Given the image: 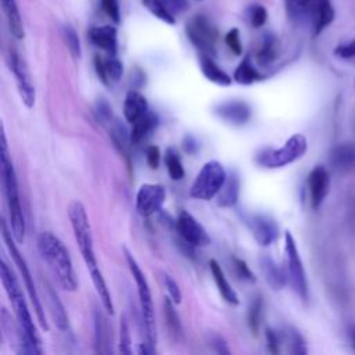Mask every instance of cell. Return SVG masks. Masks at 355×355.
Listing matches in <instances>:
<instances>
[{"instance_id": "obj_1", "label": "cell", "mask_w": 355, "mask_h": 355, "mask_svg": "<svg viewBox=\"0 0 355 355\" xmlns=\"http://www.w3.org/2000/svg\"><path fill=\"white\" fill-rule=\"evenodd\" d=\"M37 250L58 286L65 291H75L78 287L76 273L69 251L61 239L51 232H43L37 237Z\"/></svg>"}, {"instance_id": "obj_2", "label": "cell", "mask_w": 355, "mask_h": 355, "mask_svg": "<svg viewBox=\"0 0 355 355\" xmlns=\"http://www.w3.org/2000/svg\"><path fill=\"white\" fill-rule=\"evenodd\" d=\"M0 277L3 287L10 298V302L12 305L17 322L19 327L24 331L25 341H26V354H42V341L36 329V324L33 323L28 302L25 300V295L19 287V283L11 270V268L7 265L4 259H1L0 263Z\"/></svg>"}, {"instance_id": "obj_3", "label": "cell", "mask_w": 355, "mask_h": 355, "mask_svg": "<svg viewBox=\"0 0 355 355\" xmlns=\"http://www.w3.org/2000/svg\"><path fill=\"white\" fill-rule=\"evenodd\" d=\"M1 150H0V159H1V180L4 186V194L7 198V207L10 214V229L17 240V243H24L25 240V218L21 207L19 198V189L17 182L15 169L12 166V161L8 154L7 148V139L4 133V128H1Z\"/></svg>"}, {"instance_id": "obj_4", "label": "cell", "mask_w": 355, "mask_h": 355, "mask_svg": "<svg viewBox=\"0 0 355 355\" xmlns=\"http://www.w3.org/2000/svg\"><path fill=\"white\" fill-rule=\"evenodd\" d=\"M288 19L300 26H309L313 35H319L334 19V8L330 0H284Z\"/></svg>"}, {"instance_id": "obj_5", "label": "cell", "mask_w": 355, "mask_h": 355, "mask_svg": "<svg viewBox=\"0 0 355 355\" xmlns=\"http://www.w3.org/2000/svg\"><path fill=\"white\" fill-rule=\"evenodd\" d=\"M125 258L129 266V270L133 276V280L137 287V294H139V304H140V312H141V323L144 327L146 333V340L150 341L153 345L157 341V329H155V315H154V304H153V297H151V290L148 286V282L139 266L137 261L135 257L130 254L128 248H123Z\"/></svg>"}, {"instance_id": "obj_6", "label": "cell", "mask_w": 355, "mask_h": 355, "mask_svg": "<svg viewBox=\"0 0 355 355\" xmlns=\"http://www.w3.org/2000/svg\"><path fill=\"white\" fill-rule=\"evenodd\" d=\"M68 218L71 222L75 241L78 244V248L80 251V255H82L89 272L97 269L98 263H97V258H96V252H94L92 227H90L89 216H87V212H86L83 204L79 201H72L68 208Z\"/></svg>"}, {"instance_id": "obj_7", "label": "cell", "mask_w": 355, "mask_h": 355, "mask_svg": "<svg viewBox=\"0 0 355 355\" xmlns=\"http://www.w3.org/2000/svg\"><path fill=\"white\" fill-rule=\"evenodd\" d=\"M1 236H3V240L10 251V255L11 258L14 259L18 270H19V275L22 277V282L25 284V288H26V293L29 295V300L32 302V306H33V311H35V315L37 318V322L44 329V330H49V323L46 320V313H44V308L42 305V301L37 295V291H36V286H35V282H33V277L31 275V270H29V266L25 261V258L22 257V254L19 252L17 244H15V239L11 233V229L7 227V223L6 220H3L1 223Z\"/></svg>"}, {"instance_id": "obj_8", "label": "cell", "mask_w": 355, "mask_h": 355, "mask_svg": "<svg viewBox=\"0 0 355 355\" xmlns=\"http://www.w3.org/2000/svg\"><path fill=\"white\" fill-rule=\"evenodd\" d=\"M308 148L306 137L301 133L293 135L280 148H265L255 155V162L262 168H283L300 159Z\"/></svg>"}, {"instance_id": "obj_9", "label": "cell", "mask_w": 355, "mask_h": 355, "mask_svg": "<svg viewBox=\"0 0 355 355\" xmlns=\"http://www.w3.org/2000/svg\"><path fill=\"white\" fill-rule=\"evenodd\" d=\"M226 178L227 173L219 161L205 162L190 187V197L202 201L212 200L220 191Z\"/></svg>"}, {"instance_id": "obj_10", "label": "cell", "mask_w": 355, "mask_h": 355, "mask_svg": "<svg viewBox=\"0 0 355 355\" xmlns=\"http://www.w3.org/2000/svg\"><path fill=\"white\" fill-rule=\"evenodd\" d=\"M284 255H286L284 272H286L287 282L290 283L295 294L302 301H306L309 297L306 273H305L304 263L301 261L295 240L288 230L284 233Z\"/></svg>"}, {"instance_id": "obj_11", "label": "cell", "mask_w": 355, "mask_h": 355, "mask_svg": "<svg viewBox=\"0 0 355 355\" xmlns=\"http://www.w3.org/2000/svg\"><path fill=\"white\" fill-rule=\"evenodd\" d=\"M186 35L191 44L201 51V54L211 55L214 53L218 39V29L205 15L191 17L186 24Z\"/></svg>"}, {"instance_id": "obj_12", "label": "cell", "mask_w": 355, "mask_h": 355, "mask_svg": "<svg viewBox=\"0 0 355 355\" xmlns=\"http://www.w3.org/2000/svg\"><path fill=\"white\" fill-rule=\"evenodd\" d=\"M7 64L15 76L18 93H19L22 103L28 108H32L35 105L36 92H35V86L32 83L29 71H28L24 60L19 57L18 53H15L14 50H10L7 54Z\"/></svg>"}, {"instance_id": "obj_13", "label": "cell", "mask_w": 355, "mask_h": 355, "mask_svg": "<svg viewBox=\"0 0 355 355\" xmlns=\"http://www.w3.org/2000/svg\"><path fill=\"white\" fill-rule=\"evenodd\" d=\"M175 227L180 239L191 247L197 245H208L211 239L207 233V230L202 227V225L187 211H182L178 215V219L175 222Z\"/></svg>"}, {"instance_id": "obj_14", "label": "cell", "mask_w": 355, "mask_h": 355, "mask_svg": "<svg viewBox=\"0 0 355 355\" xmlns=\"http://www.w3.org/2000/svg\"><path fill=\"white\" fill-rule=\"evenodd\" d=\"M165 197L164 186L158 183H144L139 187L136 194V211L141 216H151L161 209Z\"/></svg>"}, {"instance_id": "obj_15", "label": "cell", "mask_w": 355, "mask_h": 355, "mask_svg": "<svg viewBox=\"0 0 355 355\" xmlns=\"http://www.w3.org/2000/svg\"><path fill=\"white\" fill-rule=\"evenodd\" d=\"M247 225L255 239V241L262 245L268 247L276 241L279 236V226L276 225L275 219L265 214H254L247 218Z\"/></svg>"}, {"instance_id": "obj_16", "label": "cell", "mask_w": 355, "mask_h": 355, "mask_svg": "<svg viewBox=\"0 0 355 355\" xmlns=\"http://www.w3.org/2000/svg\"><path fill=\"white\" fill-rule=\"evenodd\" d=\"M306 184H308L311 207L313 209H318L323 204L330 189V178H329L327 169L322 165H316L309 172Z\"/></svg>"}, {"instance_id": "obj_17", "label": "cell", "mask_w": 355, "mask_h": 355, "mask_svg": "<svg viewBox=\"0 0 355 355\" xmlns=\"http://www.w3.org/2000/svg\"><path fill=\"white\" fill-rule=\"evenodd\" d=\"M214 112L230 125H244L251 118V108L245 101L229 100L219 103L214 107Z\"/></svg>"}, {"instance_id": "obj_18", "label": "cell", "mask_w": 355, "mask_h": 355, "mask_svg": "<svg viewBox=\"0 0 355 355\" xmlns=\"http://www.w3.org/2000/svg\"><path fill=\"white\" fill-rule=\"evenodd\" d=\"M94 68L98 79L104 85H111L114 82H118L123 73L122 62L116 58V55H111V54H108L107 58L96 55Z\"/></svg>"}, {"instance_id": "obj_19", "label": "cell", "mask_w": 355, "mask_h": 355, "mask_svg": "<svg viewBox=\"0 0 355 355\" xmlns=\"http://www.w3.org/2000/svg\"><path fill=\"white\" fill-rule=\"evenodd\" d=\"M90 42L107 51L111 55H116V47H118V39H116V29L111 25H104V26H94L89 32Z\"/></svg>"}, {"instance_id": "obj_20", "label": "cell", "mask_w": 355, "mask_h": 355, "mask_svg": "<svg viewBox=\"0 0 355 355\" xmlns=\"http://www.w3.org/2000/svg\"><path fill=\"white\" fill-rule=\"evenodd\" d=\"M330 162L340 172H355V144L336 146L330 153Z\"/></svg>"}, {"instance_id": "obj_21", "label": "cell", "mask_w": 355, "mask_h": 355, "mask_svg": "<svg viewBox=\"0 0 355 355\" xmlns=\"http://www.w3.org/2000/svg\"><path fill=\"white\" fill-rule=\"evenodd\" d=\"M148 111V104L146 97L136 92L129 90L126 93L125 101H123V116L129 123L136 122L140 116H143Z\"/></svg>"}, {"instance_id": "obj_22", "label": "cell", "mask_w": 355, "mask_h": 355, "mask_svg": "<svg viewBox=\"0 0 355 355\" xmlns=\"http://www.w3.org/2000/svg\"><path fill=\"white\" fill-rule=\"evenodd\" d=\"M209 270H211V275L214 277V282H215V284L218 287V291L222 295V298L230 305H239V302H240L239 295L232 288L230 283L227 282V279H226V276H225V273H223V270H222V268H220V265L218 263L216 259L209 261Z\"/></svg>"}, {"instance_id": "obj_23", "label": "cell", "mask_w": 355, "mask_h": 355, "mask_svg": "<svg viewBox=\"0 0 355 355\" xmlns=\"http://www.w3.org/2000/svg\"><path fill=\"white\" fill-rule=\"evenodd\" d=\"M259 266L262 270V275L265 276V280L273 290H282L287 282L284 269L279 268L277 263L269 257L262 255L259 258Z\"/></svg>"}, {"instance_id": "obj_24", "label": "cell", "mask_w": 355, "mask_h": 355, "mask_svg": "<svg viewBox=\"0 0 355 355\" xmlns=\"http://www.w3.org/2000/svg\"><path fill=\"white\" fill-rule=\"evenodd\" d=\"M158 118L154 112L147 111L143 116H140L136 122L132 123V129L129 133V139L132 144L141 143L157 126Z\"/></svg>"}, {"instance_id": "obj_25", "label": "cell", "mask_w": 355, "mask_h": 355, "mask_svg": "<svg viewBox=\"0 0 355 355\" xmlns=\"http://www.w3.org/2000/svg\"><path fill=\"white\" fill-rule=\"evenodd\" d=\"M175 302L168 297L164 300V318L168 334L173 343H180L183 338V327L180 318L175 309Z\"/></svg>"}, {"instance_id": "obj_26", "label": "cell", "mask_w": 355, "mask_h": 355, "mask_svg": "<svg viewBox=\"0 0 355 355\" xmlns=\"http://www.w3.org/2000/svg\"><path fill=\"white\" fill-rule=\"evenodd\" d=\"M200 68L208 80H211L219 86L232 85V78L212 60L211 55H208V54L200 55Z\"/></svg>"}, {"instance_id": "obj_27", "label": "cell", "mask_w": 355, "mask_h": 355, "mask_svg": "<svg viewBox=\"0 0 355 355\" xmlns=\"http://www.w3.org/2000/svg\"><path fill=\"white\" fill-rule=\"evenodd\" d=\"M239 194H240V178L237 176V173L232 172L227 175L220 191L218 193V205L223 208L233 207L239 200Z\"/></svg>"}, {"instance_id": "obj_28", "label": "cell", "mask_w": 355, "mask_h": 355, "mask_svg": "<svg viewBox=\"0 0 355 355\" xmlns=\"http://www.w3.org/2000/svg\"><path fill=\"white\" fill-rule=\"evenodd\" d=\"M46 294H47L49 309H50V313H51V318H53L55 326H57L61 331H68V329H69L68 315H67V311H65L62 302L60 301L57 293L53 290L51 286H47Z\"/></svg>"}, {"instance_id": "obj_29", "label": "cell", "mask_w": 355, "mask_h": 355, "mask_svg": "<svg viewBox=\"0 0 355 355\" xmlns=\"http://www.w3.org/2000/svg\"><path fill=\"white\" fill-rule=\"evenodd\" d=\"M3 11L6 14V19L10 28V32L12 33L14 37L17 39H24L25 31H24V24L21 14L18 11V6L15 0H0Z\"/></svg>"}, {"instance_id": "obj_30", "label": "cell", "mask_w": 355, "mask_h": 355, "mask_svg": "<svg viewBox=\"0 0 355 355\" xmlns=\"http://www.w3.org/2000/svg\"><path fill=\"white\" fill-rule=\"evenodd\" d=\"M94 345H96V352L98 354L110 352L108 349L110 331H108L107 320L104 315L97 309L94 312Z\"/></svg>"}, {"instance_id": "obj_31", "label": "cell", "mask_w": 355, "mask_h": 355, "mask_svg": "<svg viewBox=\"0 0 355 355\" xmlns=\"http://www.w3.org/2000/svg\"><path fill=\"white\" fill-rule=\"evenodd\" d=\"M263 76L258 72V69L254 67L251 57L245 55L241 62L237 65L234 73H233V79L240 83V85H251L254 82L261 80Z\"/></svg>"}, {"instance_id": "obj_32", "label": "cell", "mask_w": 355, "mask_h": 355, "mask_svg": "<svg viewBox=\"0 0 355 355\" xmlns=\"http://www.w3.org/2000/svg\"><path fill=\"white\" fill-rule=\"evenodd\" d=\"M90 276H92V282L94 284V288L97 291V295L103 304V308L107 313H114V304H112V298H111V294H110V290L107 287V283H105V279L100 270V268L94 269V270H90Z\"/></svg>"}, {"instance_id": "obj_33", "label": "cell", "mask_w": 355, "mask_h": 355, "mask_svg": "<svg viewBox=\"0 0 355 355\" xmlns=\"http://www.w3.org/2000/svg\"><path fill=\"white\" fill-rule=\"evenodd\" d=\"M277 39L270 33L265 35L257 51V62L262 67L272 64L277 57Z\"/></svg>"}, {"instance_id": "obj_34", "label": "cell", "mask_w": 355, "mask_h": 355, "mask_svg": "<svg viewBox=\"0 0 355 355\" xmlns=\"http://www.w3.org/2000/svg\"><path fill=\"white\" fill-rule=\"evenodd\" d=\"M262 318H263V301L261 295H255L248 306V313H247V320H248V327L254 336L259 333L261 324H262Z\"/></svg>"}, {"instance_id": "obj_35", "label": "cell", "mask_w": 355, "mask_h": 355, "mask_svg": "<svg viewBox=\"0 0 355 355\" xmlns=\"http://www.w3.org/2000/svg\"><path fill=\"white\" fill-rule=\"evenodd\" d=\"M165 165H166V171L172 180L183 179L184 169L182 165V159L173 147H169L165 151Z\"/></svg>"}, {"instance_id": "obj_36", "label": "cell", "mask_w": 355, "mask_h": 355, "mask_svg": "<svg viewBox=\"0 0 355 355\" xmlns=\"http://www.w3.org/2000/svg\"><path fill=\"white\" fill-rule=\"evenodd\" d=\"M144 7L154 15L157 17L158 19L169 24V25H173L175 24V14L169 10V7L162 3L161 0H141Z\"/></svg>"}, {"instance_id": "obj_37", "label": "cell", "mask_w": 355, "mask_h": 355, "mask_svg": "<svg viewBox=\"0 0 355 355\" xmlns=\"http://www.w3.org/2000/svg\"><path fill=\"white\" fill-rule=\"evenodd\" d=\"M62 37H64V42H65L71 55L73 58H79L80 57V42H79V36H78L76 31L71 25H64L62 26Z\"/></svg>"}, {"instance_id": "obj_38", "label": "cell", "mask_w": 355, "mask_h": 355, "mask_svg": "<svg viewBox=\"0 0 355 355\" xmlns=\"http://www.w3.org/2000/svg\"><path fill=\"white\" fill-rule=\"evenodd\" d=\"M247 18L250 21V24L254 28H261L265 25L266 19H268V12L265 10L263 6L261 4H252L251 7H248L247 10Z\"/></svg>"}, {"instance_id": "obj_39", "label": "cell", "mask_w": 355, "mask_h": 355, "mask_svg": "<svg viewBox=\"0 0 355 355\" xmlns=\"http://www.w3.org/2000/svg\"><path fill=\"white\" fill-rule=\"evenodd\" d=\"M132 340H130V330L128 324L126 316H121L119 324V351L122 354H132Z\"/></svg>"}, {"instance_id": "obj_40", "label": "cell", "mask_w": 355, "mask_h": 355, "mask_svg": "<svg viewBox=\"0 0 355 355\" xmlns=\"http://www.w3.org/2000/svg\"><path fill=\"white\" fill-rule=\"evenodd\" d=\"M162 280H164V286L166 288V293H168V297L175 302V304H180L182 302V291L179 288V284L176 283V280L168 275V273H164L162 275Z\"/></svg>"}, {"instance_id": "obj_41", "label": "cell", "mask_w": 355, "mask_h": 355, "mask_svg": "<svg viewBox=\"0 0 355 355\" xmlns=\"http://www.w3.org/2000/svg\"><path fill=\"white\" fill-rule=\"evenodd\" d=\"M334 55L341 58V60H345V61H349V62L355 64V40L338 44L334 49Z\"/></svg>"}, {"instance_id": "obj_42", "label": "cell", "mask_w": 355, "mask_h": 355, "mask_svg": "<svg viewBox=\"0 0 355 355\" xmlns=\"http://www.w3.org/2000/svg\"><path fill=\"white\" fill-rule=\"evenodd\" d=\"M225 43L230 49V51L236 55H240L243 53V46L240 40V32L237 28L230 29L225 36Z\"/></svg>"}, {"instance_id": "obj_43", "label": "cell", "mask_w": 355, "mask_h": 355, "mask_svg": "<svg viewBox=\"0 0 355 355\" xmlns=\"http://www.w3.org/2000/svg\"><path fill=\"white\" fill-rule=\"evenodd\" d=\"M233 268L236 270V275L241 279V280H245V282H255V276L254 273L251 272V269L248 268L247 262L240 259V258H236L233 257Z\"/></svg>"}, {"instance_id": "obj_44", "label": "cell", "mask_w": 355, "mask_h": 355, "mask_svg": "<svg viewBox=\"0 0 355 355\" xmlns=\"http://www.w3.org/2000/svg\"><path fill=\"white\" fill-rule=\"evenodd\" d=\"M101 8L108 18H111L115 24H119L121 11H119L118 0H101Z\"/></svg>"}, {"instance_id": "obj_45", "label": "cell", "mask_w": 355, "mask_h": 355, "mask_svg": "<svg viewBox=\"0 0 355 355\" xmlns=\"http://www.w3.org/2000/svg\"><path fill=\"white\" fill-rule=\"evenodd\" d=\"M290 338V344H291V352L293 354H306V344L304 337L297 331V330H291L288 334Z\"/></svg>"}, {"instance_id": "obj_46", "label": "cell", "mask_w": 355, "mask_h": 355, "mask_svg": "<svg viewBox=\"0 0 355 355\" xmlns=\"http://www.w3.org/2000/svg\"><path fill=\"white\" fill-rule=\"evenodd\" d=\"M159 158H161V153H159V148L157 146H148L146 148V159H147V164L150 165L151 169L158 168Z\"/></svg>"}, {"instance_id": "obj_47", "label": "cell", "mask_w": 355, "mask_h": 355, "mask_svg": "<svg viewBox=\"0 0 355 355\" xmlns=\"http://www.w3.org/2000/svg\"><path fill=\"white\" fill-rule=\"evenodd\" d=\"M266 344H268V349L272 354H277L280 351V337L277 331H275L273 329L266 330Z\"/></svg>"}, {"instance_id": "obj_48", "label": "cell", "mask_w": 355, "mask_h": 355, "mask_svg": "<svg viewBox=\"0 0 355 355\" xmlns=\"http://www.w3.org/2000/svg\"><path fill=\"white\" fill-rule=\"evenodd\" d=\"M209 345L218 354H230V349L227 348L226 341L223 340V337H220L218 334H214L209 337Z\"/></svg>"}, {"instance_id": "obj_49", "label": "cell", "mask_w": 355, "mask_h": 355, "mask_svg": "<svg viewBox=\"0 0 355 355\" xmlns=\"http://www.w3.org/2000/svg\"><path fill=\"white\" fill-rule=\"evenodd\" d=\"M161 1L165 3L173 14L183 12L187 8V0H161Z\"/></svg>"}, {"instance_id": "obj_50", "label": "cell", "mask_w": 355, "mask_h": 355, "mask_svg": "<svg viewBox=\"0 0 355 355\" xmlns=\"http://www.w3.org/2000/svg\"><path fill=\"white\" fill-rule=\"evenodd\" d=\"M183 147H184V150L187 151V153H194L196 150H197V141L191 137V136H187L186 139H184V144H183Z\"/></svg>"}, {"instance_id": "obj_51", "label": "cell", "mask_w": 355, "mask_h": 355, "mask_svg": "<svg viewBox=\"0 0 355 355\" xmlns=\"http://www.w3.org/2000/svg\"><path fill=\"white\" fill-rule=\"evenodd\" d=\"M348 336H349L351 345H352V348H354V351H355V324H352V326L349 327V330H348Z\"/></svg>"}]
</instances>
